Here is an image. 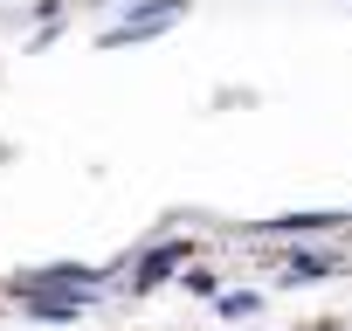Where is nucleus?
Here are the masks:
<instances>
[{
	"label": "nucleus",
	"instance_id": "f257e3e1",
	"mask_svg": "<svg viewBox=\"0 0 352 331\" xmlns=\"http://www.w3.org/2000/svg\"><path fill=\"white\" fill-rule=\"evenodd\" d=\"M180 262H187V249H180V242H166V249H152V255L138 262V276H131V283H138V290H152V283H166Z\"/></svg>",
	"mask_w": 352,
	"mask_h": 331
},
{
	"label": "nucleus",
	"instance_id": "f03ea898",
	"mask_svg": "<svg viewBox=\"0 0 352 331\" xmlns=\"http://www.w3.org/2000/svg\"><path fill=\"white\" fill-rule=\"evenodd\" d=\"M338 269V255H318V249H297L290 255V283H324Z\"/></svg>",
	"mask_w": 352,
	"mask_h": 331
},
{
	"label": "nucleus",
	"instance_id": "7ed1b4c3",
	"mask_svg": "<svg viewBox=\"0 0 352 331\" xmlns=\"http://www.w3.org/2000/svg\"><path fill=\"white\" fill-rule=\"evenodd\" d=\"M338 214H283V221H270V235H318V228H331Z\"/></svg>",
	"mask_w": 352,
	"mask_h": 331
},
{
	"label": "nucleus",
	"instance_id": "20e7f679",
	"mask_svg": "<svg viewBox=\"0 0 352 331\" xmlns=\"http://www.w3.org/2000/svg\"><path fill=\"white\" fill-rule=\"evenodd\" d=\"M256 304H263V297H249V290H235V297H221V310H228V317H249Z\"/></svg>",
	"mask_w": 352,
	"mask_h": 331
}]
</instances>
